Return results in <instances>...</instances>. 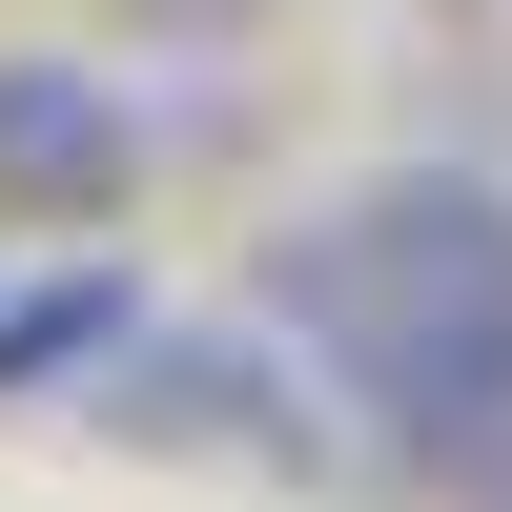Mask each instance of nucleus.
<instances>
[{
    "mask_svg": "<svg viewBox=\"0 0 512 512\" xmlns=\"http://www.w3.org/2000/svg\"><path fill=\"white\" fill-rule=\"evenodd\" d=\"M123 328H144V267H62V287H0V390H62L82 349L123 369Z\"/></svg>",
    "mask_w": 512,
    "mask_h": 512,
    "instance_id": "obj_4",
    "label": "nucleus"
},
{
    "mask_svg": "<svg viewBox=\"0 0 512 512\" xmlns=\"http://www.w3.org/2000/svg\"><path fill=\"white\" fill-rule=\"evenodd\" d=\"M123 185H144V103H123L103 62H0V205L103 226Z\"/></svg>",
    "mask_w": 512,
    "mask_h": 512,
    "instance_id": "obj_3",
    "label": "nucleus"
},
{
    "mask_svg": "<svg viewBox=\"0 0 512 512\" xmlns=\"http://www.w3.org/2000/svg\"><path fill=\"white\" fill-rule=\"evenodd\" d=\"M267 328L369 410V451L512 512V185L492 164H390L267 246Z\"/></svg>",
    "mask_w": 512,
    "mask_h": 512,
    "instance_id": "obj_1",
    "label": "nucleus"
},
{
    "mask_svg": "<svg viewBox=\"0 0 512 512\" xmlns=\"http://www.w3.org/2000/svg\"><path fill=\"white\" fill-rule=\"evenodd\" d=\"M103 410L123 431H164V451H246V472H308V349H287L267 308L246 328H123V369H103Z\"/></svg>",
    "mask_w": 512,
    "mask_h": 512,
    "instance_id": "obj_2",
    "label": "nucleus"
}]
</instances>
